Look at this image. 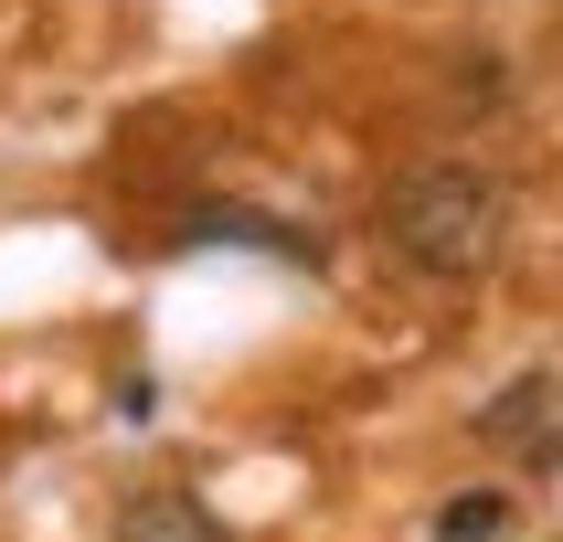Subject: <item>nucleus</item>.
I'll use <instances>...</instances> for the list:
<instances>
[{"mask_svg":"<svg viewBox=\"0 0 563 542\" xmlns=\"http://www.w3.org/2000/svg\"><path fill=\"white\" fill-rule=\"evenodd\" d=\"M383 245L405 255L415 277H446L468 287L500 266L510 245V191L478 170V159H415L405 181L383 191Z\"/></svg>","mask_w":563,"mask_h":542,"instance_id":"obj_1","label":"nucleus"},{"mask_svg":"<svg viewBox=\"0 0 563 542\" xmlns=\"http://www.w3.org/2000/svg\"><path fill=\"white\" fill-rule=\"evenodd\" d=\"M181 245H255V255H287V266H319V234L266 223V213H245V202H191V213H181Z\"/></svg>","mask_w":563,"mask_h":542,"instance_id":"obj_2","label":"nucleus"},{"mask_svg":"<svg viewBox=\"0 0 563 542\" xmlns=\"http://www.w3.org/2000/svg\"><path fill=\"white\" fill-rule=\"evenodd\" d=\"M478 436H489V446H532L542 468H553V457H563V425H553V373H521L500 405H478Z\"/></svg>","mask_w":563,"mask_h":542,"instance_id":"obj_3","label":"nucleus"},{"mask_svg":"<svg viewBox=\"0 0 563 542\" xmlns=\"http://www.w3.org/2000/svg\"><path fill=\"white\" fill-rule=\"evenodd\" d=\"M118 542H223V521L191 489H139V500L118 510Z\"/></svg>","mask_w":563,"mask_h":542,"instance_id":"obj_4","label":"nucleus"},{"mask_svg":"<svg viewBox=\"0 0 563 542\" xmlns=\"http://www.w3.org/2000/svg\"><path fill=\"white\" fill-rule=\"evenodd\" d=\"M500 532H510V489H468L437 510V542H500Z\"/></svg>","mask_w":563,"mask_h":542,"instance_id":"obj_5","label":"nucleus"}]
</instances>
